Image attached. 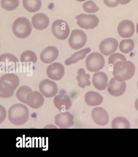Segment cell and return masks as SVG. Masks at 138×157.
Listing matches in <instances>:
<instances>
[{
    "label": "cell",
    "instance_id": "7a4b0ae2",
    "mask_svg": "<svg viewBox=\"0 0 138 157\" xmlns=\"http://www.w3.org/2000/svg\"><path fill=\"white\" fill-rule=\"evenodd\" d=\"M135 71L134 63L130 61H121L114 65L113 75L120 82L129 80L133 76Z\"/></svg>",
    "mask_w": 138,
    "mask_h": 157
},
{
    "label": "cell",
    "instance_id": "f546056e",
    "mask_svg": "<svg viewBox=\"0 0 138 157\" xmlns=\"http://www.w3.org/2000/svg\"><path fill=\"white\" fill-rule=\"evenodd\" d=\"M19 4V0H1L2 8L7 11H13L16 10Z\"/></svg>",
    "mask_w": 138,
    "mask_h": 157
},
{
    "label": "cell",
    "instance_id": "ac0fdd59",
    "mask_svg": "<svg viewBox=\"0 0 138 157\" xmlns=\"http://www.w3.org/2000/svg\"><path fill=\"white\" fill-rule=\"evenodd\" d=\"M58 49L54 46L47 47L41 53L40 59L45 63H52L58 57Z\"/></svg>",
    "mask_w": 138,
    "mask_h": 157
},
{
    "label": "cell",
    "instance_id": "2e32d148",
    "mask_svg": "<svg viewBox=\"0 0 138 157\" xmlns=\"http://www.w3.org/2000/svg\"><path fill=\"white\" fill-rule=\"evenodd\" d=\"M135 31V25L130 20H124L120 23L117 27L118 34L123 38L132 36Z\"/></svg>",
    "mask_w": 138,
    "mask_h": 157
},
{
    "label": "cell",
    "instance_id": "d6a6232c",
    "mask_svg": "<svg viewBox=\"0 0 138 157\" xmlns=\"http://www.w3.org/2000/svg\"><path fill=\"white\" fill-rule=\"evenodd\" d=\"M103 1L104 4L107 7L113 8L118 6L121 0H103Z\"/></svg>",
    "mask_w": 138,
    "mask_h": 157
},
{
    "label": "cell",
    "instance_id": "74e56055",
    "mask_svg": "<svg viewBox=\"0 0 138 157\" xmlns=\"http://www.w3.org/2000/svg\"><path fill=\"white\" fill-rule=\"evenodd\" d=\"M137 87H138V83H137Z\"/></svg>",
    "mask_w": 138,
    "mask_h": 157
},
{
    "label": "cell",
    "instance_id": "7402d4cb",
    "mask_svg": "<svg viewBox=\"0 0 138 157\" xmlns=\"http://www.w3.org/2000/svg\"><path fill=\"white\" fill-rule=\"evenodd\" d=\"M85 101L88 105L95 106L102 103L103 97L95 92H89L85 94Z\"/></svg>",
    "mask_w": 138,
    "mask_h": 157
},
{
    "label": "cell",
    "instance_id": "6da1fadb",
    "mask_svg": "<svg viewBox=\"0 0 138 157\" xmlns=\"http://www.w3.org/2000/svg\"><path fill=\"white\" fill-rule=\"evenodd\" d=\"M19 84V78L14 74L2 75L0 78V97L7 98L12 97Z\"/></svg>",
    "mask_w": 138,
    "mask_h": 157
},
{
    "label": "cell",
    "instance_id": "30bf717a",
    "mask_svg": "<svg viewBox=\"0 0 138 157\" xmlns=\"http://www.w3.org/2000/svg\"><path fill=\"white\" fill-rule=\"evenodd\" d=\"M54 104L56 108L61 112L68 110L72 105V102L66 92L61 90L59 94L54 98Z\"/></svg>",
    "mask_w": 138,
    "mask_h": 157
},
{
    "label": "cell",
    "instance_id": "8992f818",
    "mask_svg": "<svg viewBox=\"0 0 138 157\" xmlns=\"http://www.w3.org/2000/svg\"><path fill=\"white\" fill-rule=\"evenodd\" d=\"M1 71L4 72H14L18 68L19 62L14 56L6 53L0 57Z\"/></svg>",
    "mask_w": 138,
    "mask_h": 157
},
{
    "label": "cell",
    "instance_id": "9c48e42d",
    "mask_svg": "<svg viewBox=\"0 0 138 157\" xmlns=\"http://www.w3.org/2000/svg\"><path fill=\"white\" fill-rule=\"evenodd\" d=\"M77 25L81 28L89 30L93 29L98 26L99 20L95 15L81 14L77 16Z\"/></svg>",
    "mask_w": 138,
    "mask_h": 157
},
{
    "label": "cell",
    "instance_id": "8d00e7d4",
    "mask_svg": "<svg viewBox=\"0 0 138 157\" xmlns=\"http://www.w3.org/2000/svg\"><path fill=\"white\" fill-rule=\"evenodd\" d=\"M76 1H80V2H83V1H86V0H76Z\"/></svg>",
    "mask_w": 138,
    "mask_h": 157
},
{
    "label": "cell",
    "instance_id": "d4e9b609",
    "mask_svg": "<svg viewBox=\"0 0 138 157\" xmlns=\"http://www.w3.org/2000/svg\"><path fill=\"white\" fill-rule=\"evenodd\" d=\"M90 76L89 74H85L84 69L80 68L78 71V76L77 80L78 81V86L81 88H85L86 86H89L91 85L89 80Z\"/></svg>",
    "mask_w": 138,
    "mask_h": 157
},
{
    "label": "cell",
    "instance_id": "83f0119b",
    "mask_svg": "<svg viewBox=\"0 0 138 157\" xmlns=\"http://www.w3.org/2000/svg\"><path fill=\"white\" fill-rule=\"evenodd\" d=\"M31 92V89L29 87L27 86H21L17 91L16 98L20 101L26 104L27 97Z\"/></svg>",
    "mask_w": 138,
    "mask_h": 157
},
{
    "label": "cell",
    "instance_id": "836d02e7",
    "mask_svg": "<svg viewBox=\"0 0 138 157\" xmlns=\"http://www.w3.org/2000/svg\"><path fill=\"white\" fill-rule=\"evenodd\" d=\"M131 1V0H121L120 4L122 5L126 4L128 3Z\"/></svg>",
    "mask_w": 138,
    "mask_h": 157
},
{
    "label": "cell",
    "instance_id": "d590c367",
    "mask_svg": "<svg viewBox=\"0 0 138 157\" xmlns=\"http://www.w3.org/2000/svg\"><path fill=\"white\" fill-rule=\"evenodd\" d=\"M136 32H137V34H138V23L136 25Z\"/></svg>",
    "mask_w": 138,
    "mask_h": 157
},
{
    "label": "cell",
    "instance_id": "4316f807",
    "mask_svg": "<svg viewBox=\"0 0 138 157\" xmlns=\"http://www.w3.org/2000/svg\"><path fill=\"white\" fill-rule=\"evenodd\" d=\"M119 48L122 53L127 54L133 50L135 48V43L130 39L123 40L120 43Z\"/></svg>",
    "mask_w": 138,
    "mask_h": 157
},
{
    "label": "cell",
    "instance_id": "3957f363",
    "mask_svg": "<svg viewBox=\"0 0 138 157\" xmlns=\"http://www.w3.org/2000/svg\"><path fill=\"white\" fill-rule=\"evenodd\" d=\"M29 109L26 106L22 104L14 105L9 109V121L15 125L20 126L25 124L29 119Z\"/></svg>",
    "mask_w": 138,
    "mask_h": 157
},
{
    "label": "cell",
    "instance_id": "4dcf8cb0",
    "mask_svg": "<svg viewBox=\"0 0 138 157\" xmlns=\"http://www.w3.org/2000/svg\"><path fill=\"white\" fill-rule=\"evenodd\" d=\"M83 9L85 12L89 13H94L99 10L97 6L93 1H89L83 4Z\"/></svg>",
    "mask_w": 138,
    "mask_h": 157
},
{
    "label": "cell",
    "instance_id": "5bb4252c",
    "mask_svg": "<svg viewBox=\"0 0 138 157\" xmlns=\"http://www.w3.org/2000/svg\"><path fill=\"white\" fill-rule=\"evenodd\" d=\"M64 67L62 64L56 62L50 65L47 70V74L49 78L60 80L65 75Z\"/></svg>",
    "mask_w": 138,
    "mask_h": 157
},
{
    "label": "cell",
    "instance_id": "603a6c76",
    "mask_svg": "<svg viewBox=\"0 0 138 157\" xmlns=\"http://www.w3.org/2000/svg\"><path fill=\"white\" fill-rule=\"evenodd\" d=\"M91 49L89 48H86L77 52L69 58L65 62V65L69 66L72 64L77 63L78 61L84 59L87 54L91 52Z\"/></svg>",
    "mask_w": 138,
    "mask_h": 157
},
{
    "label": "cell",
    "instance_id": "ffe728a7",
    "mask_svg": "<svg viewBox=\"0 0 138 157\" xmlns=\"http://www.w3.org/2000/svg\"><path fill=\"white\" fill-rule=\"evenodd\" d=\"M33 26L38 30H43L48 27L49 23V17L44 13L36 14L32 19Z\"/></svg>",
    "mask_w": 138,
    "mask_h": 157
},
{
    "label": "cell",
    "instance_id": "52a82bcc",
    "mask_svg": "<svg viewBox=\"0 0 138 157\" xmlns=\"http://www.w3.org/2000/svg\"><path fill=\"white\" fill-rule=\"evenodd\" d=\"M87 37L84 32L75 30L71 32L69 39V44L72 49L78 50L82 48L86 44Z\"/></svg>",
    "mask_w": 138,
    "mask_h": 157
},
{
    "label": "cell",
    "instance_id": "ba28073f",
    "mask_svg": "<svg viewBox=\"0 0 138 157\" xmlns=\"http://www.w3.org/2000/svg\"><path fill=\"white\" fill-rule=\"evenodd\" d=\"M52 31L56 38L62 40L67 39L70 33L69 25L64 20H56L53 23Z\"/></svg>",
    "mask_w": 138,
    "mask_h": 157
},
{
    "label": "cell",
    "instance_id": "f1b7e54d",
    "mask_svg": "<svg viewBox=\"0 0 138 157\" xmlns=\"http://www.w3.org/2000/svg\"><path fill=\"white\" fill-rule=\"evenodd\" d=\"M37 57L35 53L31 51H26L22 54L20 61L23 62H33L35 63L37 62Z\"/></svg>",
    "mask_w": 138,
    "mask_h": 157
},
{
    "label": "cell",
    "instance_id": "9a60e30c",
    "mask_svg": "<svg viewBox=\"0 0 138 157\" xmlns=\"http://www.w3.org/2000/svg\"><path fill=\"white\" fill-rule=\"evenodd\" d=\"M126 89V83L119 81L114 78L111 79L108 84V92L113 96H120L125 92Z\"/></svg>",
    "mask_w": 138,
    "mask_h": 157
},
{
    "label": "cell",
    "instance_id": "277c9868",
    "mask_svg": "<svg viewBox=\"0 0 138 157\" xmlns=\"http://www.w3.org/2000/svg\"><path fill=\"white\" fill-rule=\"evenodd\" d=\"M15 35L20 39H25L30 35L32 26L31 23L25 17H19L15 20L12 27Z\"/></svg>",
    "mask_w": 138,
    "mask_h": 157
},
{
    "label": "cell",
    "instance_id": "d6986e66",
    "mask_svg": "<svg viewBox=\"0 0 138 157\" xmlns=\"http://www.w3.org/2000/svg\"><path fill=\"white\" fill-rule=\"evenodd\" d=\"M92 117L97 124L104 126L108 123V116L105 110L101 108H94L92 111Z\"/></svg>",
    "mask_w": 138,
    "mask_h": 157
},
{
    "label": "cell",
    "instance_id": "1f68e13d",
    "mask_svg": "<svg viewBox=\"0 0 138 157\" xmlns=\"http://www.w3.org/2000/svg\"><path fill=\"white\" fill-rule=\"evenodd\" d=\"M126 61V59L124 56L120 53H116L112 54L108 59V64H112L113 65L119 61Z\"/></svg>",
    "mask_w": 138,
    "mask_h": 157
},
{
    "label": "cell",
    "instance_id": "e0dca14e",
    "mask_svg": "<svg viewBox=\"0 0 138 157\" xmlns=\"http://www.w3.org/2000/svg\"><path fill=\"white\" fill-rule=\"evenodd\" d=\"M44 99L42 94L38 91H32L27 95L26 103L33 109H39L43 105Z\"/></svg>",
    "mask_w": 138,
    "mask_h": 157
},
{
    "label": "cell",
    "instance_id": "8fae6325",
    "mask_svg": "<svg viewBox=\"0 0 138 157\" xmlns=\"http://www.w3.org/2000/svg\"><path fill=\"white\" fill-rule=\"evenodd\" d=\"M39 90L47 98H52L57 94L58 87L54 82L49 79L42 80L39 85Z\"/></svg>",
    "mask_w": 138,
    "mask_h": 157
},
{
    "label": "cell",
    "instance_id": "e575fe53",
    "mask_svg": "<svg viewBox=\"0 0 138 157\" xmlns=\"http://www.w3.org/2000/svg\"><path fill=\"white\" fill-rule=\"evenodd\" d=\"M135 107L136 110L138 111V98L135 102Z\"/></svg>",
    "mask_w": 138,
    "mask_h": 157
},
{
    "label": "cell",
    "instance_id": "7c38bea8",
    "mask_svg": "<svg viewBox=\"0 0 138 157\" xmlns=\"http://www.w3.org/2000/svg\"><path fill=\"white\" fill-rule=\"evenodd\" d=\"M55 124L60 128H68L74 124V117L69 112H62L55 117Z\"/></svg>",
    "mask_w": 138,
    "mask_h": 157
},
{
    "label": "cell",
    "instance_id": "484cf974",
    "mask_svg": "<svg viewBox=\"0 0 138 157\" xmlns=\"http://www.w3.org/2000/svg\"><path fill=\"white\" fill-rule=\"evenodd\" d=\"M112 128L129 129L130 128V124L129 121L126 118L122 117H118L115 118L112 123Z\"/></svg>",
    "mask_w": 138,
    "mask_h": 157
},
{
    "label": "cell",
    "instance_id": "5b68a950",
    "mask_svg": "<svg viewBox=\"0 0 138 157\" xmlns=\"http://www.w3.org/2000/svg\"><path fill=\"white\" fill-rule=\"evenodd\" d=\"M105 61L103 56L97 52L89 54L85 61L86 68L91 72L100 71L104 67Z\"/></svg>",
    "mask_w": 138,
    "mask_h": 157
},
{
    "label": "cell",
    "instance_id": "4fadbf2b",
    "mask_svg": "<svg viewBox=\"0 0 138 157\" xmlns=\"http://www.w3.org/2000/svg\"><path fill=\"white\" fill-rule=\"evenodd\" d=\"M118 46L117 41L114 38H107L104 40L99 45L101 53L104 55L108 56L114 53Z\"/></svg>",
    "mask_w": 138,
    "mask_h": 157
},
{
    "label": "cell",
    "instance_id": "44dd1931",
    "mask_svg": "<svg viewBox=\"0 0 138 157\" xmlns=\"http://www.w3.org/2000/svg\"><path fill=\"white\" fill-rule=\"evenodd\" d=\"M93 82L94 86L98 90H104L107 86L108 77L104 72L96 73L93 75Z\"/></svg>",
    "mask_w": 138,
    "mask_h": 157
},
{
    "label": "cell",
    "instance_id": "cb8c5ba5",
    "mask_svg": "<svg viewBox=\"0 0 138 157\" xmlns=\"http://www.w3.org/2000/svg\"><path fill=\"white\" fill-rule=\"evenodd\" d=\"M25 8L29 12L34 13L39 11L41 7V0H23Z\"/></svg>",
    "mask_w": 138,
    "mask_h": 157
}]
</instances>
